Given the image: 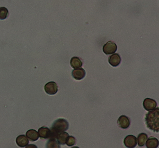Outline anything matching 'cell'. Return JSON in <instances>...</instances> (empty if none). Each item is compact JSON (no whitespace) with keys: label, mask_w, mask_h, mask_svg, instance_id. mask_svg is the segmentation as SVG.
<instances>
[{"label":"cell","mask_w":159,"mask_h":148,"mask_svg":"<svg viewBox=\"0 0 159 148\" xmlns=\"http://www.w3.org/2000/svg\"><path fill=\"white\" fill-rule=\"evenodd\" d=\"M69 134L67 132H61L57 137V140L60 145H64L66 144V141Z\"/></svg>","instance_id":"17"},{"label":"cell","mask_w":159,"mask_h":148,"mask_svg":"<svg viewBox=\"0 0 159 148\" xmlns=\"http://www.w3.org/2000/svg\"><path fill=\"white\" fill-rule=\"evenodd\" d=\"M70 65L71 67L74 69L79 68L82 66L83 63L79 57H73L70 59Z\"/></svg>","instance_id":"14"},{"label":"cell","mask_w":159,"mask_h":148,"mask_svg":"<svg viewBox=\"0 0 159 148\" xmlns=\"http://www.w3.org/2000/svg\"><path fill=\"white\" fill-rule=\"evenodd\" d=\"M26 137L30 141L34 142L38 140L39 139V134L38 132L35 130L31 129L26 132Z\"/></svg>","instance_id":"13"},{"label":"cell","mask_w":159,"mask_h":148,"mask_svg":"<svg viewBox=\"0 0 159 148\" xmlns=\"http://www.w3.org/2000/svg\"><path fill=\"white\" fill-rule=\"evenodd\" d=\"M86 72L84 69L82 68L74 69L72 72V76L75 80L80 81L85 77Z\"/></svg>","instance_id":"8"},{"label":"cell","mask_w":159,"mask_h":148,"mask_svg":"<svg viewBox=\"0 0 159 148\" xmlns=\"http://www.w3.org/2000/svg\"><path fill=\"white\" fill-rule=\"evenodd\" d=\"M46 147L48 148H60V144L57 141V140L55 137H50L49 140L47 141L46 145Z\"/></svg>","instance_id":"15"},{"label":"cell","mask_w":159,"mask_h":148,"mask_svg":"<svg viewBox=\"0 0 159 148\" xmlns=\"http://www.w3.org/2000/svg\"><path fill=\"white\" fill-rule=\"evenodd\" d=\"M44 90L48 95H55L58 92V86L54 81H50L44 86Z\"/></svg>","instance_id":"4"},{"label":"cell","mask_w":159,"mask_h":148,"mask_svg":"<svg viewBox=\"0 0 159 148\" xmlns=\"http://www.w3.org/2000/svg\"><path fill=\"white\" fill-rule=\"evenodd\" d=\"M69 124L67 120L64 119H58L52 123L51 128L52 136L51 137H55L57 139V137L61 132H65L68 130Z\"/></svg>","instance_id":"2"},{"label":"cell","mask_w":159,"mask_h":148,"mask_svg":"<svg viewBox=\"0 0 159 148\" xmlns=\"http://www.w3.org/2000/svg\"><path fill=\"white\" fill-rule=\"evenodd\" d=\"M138 143L140 147L144 146L148 140V135L144 133H141L138 136Z\"/></svg>","instance_id":"16"},{"label":"cell","mask_w":159,"mask_h":148,"mask_svg":"<svg viewBox=\"0 0 159 148\" xmlns=\"http://www.w3.org/2000/svg\"><path fill=\"white\" fill-rule=\"evenodd\" d=\"M102 50L105 54H113L116 53L117 50V46L114 42L109 41L103 46Z\"/></svg>","instance_id":"3"},{"label":"cell","mask_w":159,"mask_h":148,"mask_svg":"<svg viewBox=\"0 0 159 148\" xmlns=\"http://www.w3.org/2000/svg\"><path fill=\"white\" fill-rule=\"evenodd\" d=\"M145 121L149 130L159 133V107L149 111L146 114Z\"/></svg>","instance_id":"1"},{"label":"cell","mask_w":159,"mask_h":148,"mask_svg":"<svg viewBox=\"0 0 159 148\" xmlns=\"http://www.w3.org/2000/svg\"><path fill=\"white\" fill-rule=\"evenodd\" d=\"M75 138L73 137V136H69L66 139V144L67 145V146H72L75 144Z\"/></svg>","instance_id":"19"},{"label":"cell","mask_w":159,"mask_h":148,"mask_svg":"<svg viewBox=\"0 0 159 148\" xmlns=\"http://www.w3.org/2000/svg\"><path fill=\"white\" fill-rule=\"evenodd\" d=\"M109 63L112 67H117L121 63V58L118 54H113L109 57Z\"/></svg>","instance_id":"10"},{"label":"cell","mask_w":159,"mask_h":148,"mask_svg":"<svg viewBox=\"0 0 159 148\" xmlns=\"http://www.w3.org/2000/svg\"><path fill=\"white\" fill-rule=\"evenodd\" d=\"M16 143L18 146L24 148L29 144V139L25 135H20L16 138Z\"/></svg>","instance_id":"11"},{"label":"cell","mask_w":159,"mask_h":148,"mask_svg":"<svg viewBox=\"0 0 159 148\" xmlns=\"http://www.w3.org/2000/svg\"><path fill=\"white\" fill-rule=\"evenodd\" d=\"M147 148H157L159 146V141L156 137H150L145 143Z\"/></svg>","instance_id":"12"},{"label":"cell","mask_w":159,"mask_h":148,"mask_svg":"<svg viewBox=\"0 0 159 148\" xmlns=\"http://www.w3.org/2000/svg\"><path fill=\"white\" fill-rule=\"evenodd\" d=\"M38 133L41 139H49L52 136L51 129L47 127H43L39 128Z\"/></svg>","instance_id":"9"},{"label":"cell","mask_w":159,"mask_h":148,"mask_svg":"<svg viewBox=\"0 0 159 148\" xmlns=\"http://www.w3.org/2000/svg\"><path fill=\"white\" fill-rule=\"evenodd\" d=\"M143 107L147 111H150L156 108L157 106V102L150 98H147L143 101Z\"/></svg>","instance_id":"6"},{"label":"cell","mask_w":159,"mask_h":148,"mask_svg":"<svg viewBox=\"0 0 159 148\" xmlns=\"http://www.w3.org/2000/svg\"><path fill=\"white\" fill-rule=\"evenodd\" d=\"M118 125L122 129L129 128L130 124V119L129 117L125 115H121L117 121Z\"/></svg>","instance_id":"7"},{"label":"cell","mask_w":159,"mask_h":148,"mask_svg":"<svg viewBox=\"0 0 159 148\" xmlns=\"http://www.w3.org/2000/svg\"><path fill=\"white\" fill-rule=\"evenodd\" d=\"M138 143V139L133 135H129L125 137L124 140V143L127 148H135Z\"/></svg>","instance_id":"5"},{"label":"cell","mask_w":159,"mask_h":148,"mask_svg":"<svg viewBox=\"0 0 159 148\" xmlns=\"http://www.w3.org/2000/svg\"><path fill=\"white\" fill-rule=\"evenodd\" d=\"M9 15L8 10L4 7H0V20H4Z\"/></svg>","instance_id":"18"}]
</instances>
